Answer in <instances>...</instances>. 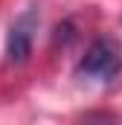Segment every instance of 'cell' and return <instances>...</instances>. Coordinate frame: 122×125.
Segmentation results:
<instances>
[{
    "label": "cell",
    "instance_id": "6da1fadb",
    "mask_svg": "<svg viewBox=\"0 0 122 125\" xmlns=\"http://www.w3.org/2000/svg\"><path fill=\"white\" fill-rule=\"evenodd\" d=\"M122 70V50L113 38H99L93 41L84 52V58L76 67L79 79H93V82H113Z\"/></svg>",
    "mask_w": 122,
    "mask_h": 125
},
{
    "label": "cell",
    "instance_id": "7a4b0ae2",
    "mask_svg": "<svg viewBox=\"0 0 122 125\" xmlns=\"http://www.w3.org/2000/svg\"><path fill=\"white\" fill-rule=\"evenodd\" d=\"M35 29H38V9L29 6L23 15H18V21L9 26V35H6V58L12 64H23L32 55Z\"/></svg>",
    "mask_w": 122,
    "mask_h": 125
}]
</instances>
